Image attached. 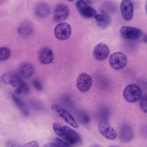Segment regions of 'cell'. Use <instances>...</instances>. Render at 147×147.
I'll return each mask as SVG.
<instances>
[{
	"mask_svg": "<svg viewBox=\"0 0 147 147\" xmlns=\"http://www.w3.org/2000/svg\"><path fill=\"white\" fill-rule=\"evenodd\" d=\"M52 128L60 138L70 145H77L80 143L81 138L79 134L71 127L55 122L52 124Z\"/></svg>",
	"mask_w": 147,
	"mask_h": 147,
	"instance_id": "1",
	"label": "cell"
},
{
	"mask_svg": "<svg viewBox=\"0 0 147 147\" xmlns=\"http://www.w3.org/2000/svg\"><path fill=\"white\" fill-rule=\"evenodd\" d=\"M123 96L127 102L135 103L141 98L142 90L138 85L130 84L125 88L123 91Z\"/></svg>",
	"mask_w": 147,
	"mask_h": 147,
	"instance_id": "2",
	"label": "cell"
},
{
	"mask_svg": "<svg viewBox=\"0 0 147 147\" xmlns=\"http://www.w3.org/2000/svg\"><path fill=\"white\" fill-rule=\"evenodd\" d=\"M51 110L58 117L63 119L68 124L75 128H78L79 125L74 117L65 109L61 106L53 104L51 106Z\"/></svg>",
	"mask_w": 147,
	"mask_h": 147,
	"instance_id": "3",
	"label": "cell"
},
{
	"mask_svg": "<svg viewBox=\"0 0 147 147\" xmlns=\"http://www.w3.org/2000/svg\"><path fill=\"white\" fill-rule=\"evenodd\" d=\"M110 66L115 70H120L125 67L127 59L125 54L122 52L113 53L109 59Z\"/></svg>",
	"mask_w": 147,
	"mask_h": 147,
	"instance_id": "4",
	"label": "cell"
},
{
	"mask_svg": "<svg viewBox=\"0 0 147 147\" xmlns=\"http://www.w3.org/2000/svg\"><path fill=\"white\" fill-rule=\"evenodd\" d=\"M71 27L69 24L64 22L59 23L54 28V35L59 40H65L71 34Z\"/></svg>",
	"mask_w": 147,
	"mask_h": 147,
	"instance_id": "5",
	"label": "cell"
},
{
	"mask_svg": "<svg viewBox=\"0 0 147 147\" xmlns=\"http://www.w3.org/2000/svg\"><path fill=\"white\" fill-rule=\"evenodd\" d=\"M119 32L122 38L130 40H137L141 37L142 33V32L140 29L126 26H122Z\"/></svg>",
	"mask_w": 147,
	"mask_h": 147,
	"instance_id": "6",
	"label": "cell"
},
{
	"mask_svg": "<svg viewBox=\"0 0 147 147\" xmlns=\"http://www.w3.org/2000/svg\"><path fill=\"white\" fill-rule=\"evenodd\" d=\"M76 8L79 13L83 17L86 18L95 17L97 14L96 11L84 0H78L76 3Z\"/></svg>",
	"mask_w": 147,
	"mask_h": 147,
	"instance_id": "7",
	"label": "cell"
},
{
	"mask_svg": "<svg viewBox=\"0 0 147 147\" xmlns=\"http://www.w3.org/2000/svg\"><path fill=\"white\" fill-rule=\"evenodd\" d=\"M76 84L78 89L80 92H87L91 87L92 79L87 74H80L76 79Z\"/></svg>",
	"mask_w": 147,
	"mask_h": 147,
	"instance_id": "8",
	"label": "cell"
},
{
	"mask_svg": "<svg viewBox=\"0 0 147 147\" xmlns=\"http://www.w3.org/2000/svg\"><path fill=\"white\" fill-rule=\"evenodd\" d=\"M120 9L122 18L125 21H130L133 16V4L131 0H122Z\"/></svg>",
	"mask_w": 147,
	"mask_h": 147,
	"instance_id": "9",
	"label": "cell"
},
{
	"mask_svg": "<svg viewBox=\"0 0 147 147\" xmlns=\"http://www.w3.org/2000/svg\"><path fill=\"white\" fill-rule=\"evenodd\" d=\"M110 53L108 46L103 42L97 44L93 50V56L98 60H104L109 56Z\"/></svg>",
	"mask_w": 147,
	"mask_h": 147,
	"instance_id": "10",
	"label": "cell"
},
{
	"mask_svg": "<svg viewBox=\"0 0 147 147\" xmlns=\"http://www.w3.org/2000/svg\"><path fill=\"white\" fill-rule=\"evenodd\" d=\"M69 13V9L67 6L63 4H59L55 9L53 13L54 20L56 22H62L67 18Z\"/></svg>",
	"mask_w": 147,
	"mask_h": 147,
	"instance_id": "11",
	"label": "cell"
},
{
	"mask_svg": "<svg viewBox=\"0 0 147 147\" xmlns=\"http://www.w3.org/2000/svg\"><path fill=\"white\" fill-rule=\"evenodd\" d=\"M99 130L100 134L106 139L112 140L117 137L115 130L107 122H100Z\"/></svg>",
	"mask_w": 147,
	"mask_h": 147,
	"instance_id": "12",
	"label": "cell"
},
{
	"mask_svg": "<svg viewBox=\"0 0 147 147\" xmlns=\"http://www.w3.org/2000/svg\"><path fill=\"white\" fill-rule=\"evenodd\" d=\"M19 75L25 79H28L32 76L34 72L33 65L28 62H23L21 63L18 67Z\"/></svg>",
	"mask_w": 147,
	"mask_h": 147,
	"instance_id": "13",
	"label": "cell"
},
{
	"mask_svg": "<svg viewBox=\"0 0 147 147\" xmlns=\"http://www.w3.org/2000/svg\"><path fill=\"white\" fill-rule=\"evenodd\" d=\"M1 79L5 84H10L14 87H17L23 82L21 78L14 73L5 74L2 76Z\"/></svg>",
	"mask_w": 147,
	"mask_h": 147,
	"instance_id": "14",
	"label": "cell"
},
{
	"mask_svg": "<svg viewBox=\"0 0 147 147\" xmlns=\"http://www.w3.org/2000/svg\"><path fill=\"white\" fill-rule=\"evenodd\" d=\"M133 138V131L128 124H123L121 127L119 138L123 142H128Z\"/></svg>",
	"mask_w": 147,
	"mask_h": 147,
	"instance_id": "15",
	"label": "cell"
},
{
	"mask_svg": "<svg viewBox=\"0 0 147 147\" xmlns=\"http://www.w3.org/2000/svg\"><path fill=\"white\" fill-rule=\"evenodd\" d=\"M39 61L44 64H48L53 60V53L49 48H44L40 50L38 53Z\"/></svg>",
	"mask_w": 147,
	"mask_h": 147,
	"instance_id": "16",
	"label": "cell"
},
{
	"mask_svg": "<svg viewBox=\"0 0 147 147\" xmlns=\"http://www.w3.org/2000/svg\"><path fill=\"white\" fill-rule=\"evenodd\" d=\"M50 13L49 6L45 3H40L35 9V14L39 17H44L48 16Z\"/></svg>",
	"mask_w": 147,
	"mask_h": 147,
	"instance_id": "17",
	"label": "cell"
},
{
	"mask_svg": "<svg viewBox=\"0 0 147 147\" xmlns=\"http://www.w3.org/2000/svg\"><path fill=\"white\" fill-rule=\"evenodd\" d=\"M94 18L101 28H105L110 22V18L105 14H97Z\"/></svg>",
	"mask_w": 147,
	"mask_h": 147,
	"instance_id": "18",
	"label": "cell"
},
{
	"mask_svg": "<svg viewBox=\"0 0 147 147\" xmlns=\"http://www.w3.org/2000/svg\"><path fill=\"white\" fill-rule=\"evenodd\" d=\"M12 99L16 105L20 110L22 113L25 115H28L29 114V111L25 103L21 99H20L19 98H18L17 96L14 95L12 96Z\"/></svg>",
	"mask_w": 147,
	"mask_h": 147,
	"instance_id": "19",
	"label": "cell"
},
{
	"mask_svg": "<svg viewBox=\"0 0 147 147\" xmlns=\"http://www.w3.org/2000/svg\"><path fill=\"white\" fill-rule=\"evenodd\" d=\"M42 147H72V145L60 138H56L55 142L45 144Z\"/></svg>",
	"mask_w": 147,
	"mask_h": 147,
	"instance_id": "20",
	"label": "cell"
},
{
	"mask_svg": "<svg viewBox=\"0 0 147 147\" xmlns=\"http://www.w3.org/2000/svg\"><path fill=\"white\" fill-rule=\"evenodd\" d=\"M109 114L110 112L108 108L105 107L100 108L98 114V119L100 121V122H107Z\"/></svg>",
	"mask_w": 147,
	"mask_h": 147,
	"instance_id": "21",
	"label": "cell"
},
{
	"mask_svg": "<svg viewBox=\"0 0 147 147\" xmlns=\"http://www.w3.org/2000/svg\"><path fill=\"white\" fill-rule=\"evenodd\" d=\"M11 55L10 50L6 47H0V61H5Z\"/></svg>",
	"mask_w": 147,
	"mask_h": 147,
	"instance_id": "22",
	"label": "cell"
},
{
	"mask_svg": "<svg viewBox=\"0 0 147 147\" xmlns=\"http://www.w3.org/2000/svg\"><path fill=\"white\" fill-rule=\"evenodd\" d=\"M29 87L25 82H22L15 90V94L16 95H20L22 93H28L29 92Z\"/></svg>",
	"mask_w": 147,
	"mask_h": 147,
	"instance_id": "23",
	"label": "cell"
},
{
	"mask_svg": "<svg viewBox=\"0 0 147 147\" xmlns=\"http://www.w3.org/2000/svg\"><path fill=\"white\" fill-rule=\"evenodd\" d=\"M78 116L79 121L83 125H87L90 122V118L88 114L84 111H80Z\"/></svg>",
	"mask_w": 147,
	"mask_h": 147,
	"instance_id": "24",
	"label": "cell"
},
{
	"mask_svg": "<svg viewBox=\"0 0 147 147\" xmlns=\"http://www.w3.org/2000/svg\"><path fill=\"white\" fill-rule=\"evenodd\" d=\"M139 105L141 110L144 113H147V94L141 97Z\"/></svg>",
	"mask_w": 147,
	"mask_h": 147,
	"instance_id": "25",
	"label": "cell"
},
{
	"mask_svg": "<svg viewBox=\"0 0 147 147\" xmlns=\"http://www.w3.org/2000/svg\"><path fill=\"white\" fill-rule=\"evenodd\" d=\"M33 85L38 91H40L42 89V84L39 80H34L33 82Z\"/></svg>",
	"mask_w": 147,
	"mask_h": 147,
	"instance_id": "26",
	"label": "cell"
},
{
	"mask_svg": "<svg viewBox=\"0 0 147 147\" xmlns=\"http://www.w3.org/2000/svg\"><path fill=\"white\" fill-rule=\"evenodd\" d=\"M21 147H39L37 141H30L29 142H28L24 145H22Z\"/></svg>",
	"mask_w": 147,
	"mask_h": 147,
	"instance_id": "27",
	"label": "cell"
},
{
	"mask_svg": "<svg viewBox=\"0 0 147 147\" xmlns=\"http://www.w3.org/2000/svg\"><path fill=\"white\" fill-rule=\"evenodd\" d=\"M143 41H144V42H147V35H145V36H144V37H143Z\"/></svg>",
	"mask_w": 147,
	"mask_h": 147,
	"instance_id": "28",
	"label": "cell"
},
{
	"mask_svg": "<svg viewBox=\"0 0 147 147\" xmlns=\"http://www.w3.org/2000/svg\"><path fill=\"white\" fill-rule=\"evenodd\" d=\"M145 11H146V13L147 14V1H146V4H145Z\"/></svg>",
	"mask_w": 147,
	"mask_h": 147,
	"instance_id": "29",
	"label": "cell"
},
{
	"mask_svg": "<svg viewBox=\"0 0 147 147\" xmlns=\"http://www.w3.org/2000/svg\"><path fill=\"white\" fill-rule=\"evenodd\" d=\"M68 1H70V2H72V1H74V0H68Z\"/></svg>",
	"mask_w": 147,
	"mask_h": 147,
	"instance_id": "30",
	"label": "cell"
},
{
	"mask_svg": "<svg viewBox=\"0 0 147 147\" xmlns=\"http://www.w3.org/2000/svg\"><path fill=\"white\" fill-rule=\"evenodd\" d=\"M93 147H99V146H93Z\"/></svg>",
	"mask_w": 147,
	"mask_h": 147,
	"instance_id": "31",
	"label": "cell"
},
{
	"mask_svg": "<svg viewBox=\"0 0 147 147\" xmlns=\"http://www.w3.org/2000/svg\"><path fill=\"white\" fill-rule=\"evenodd\" d=\"M111 147H115V146H111Z\"/></svg>",
	"mask_w": 147,
	"mask_h": 147,
	"instance_id": "32",
	"label": "cell"
}]
</instances>
